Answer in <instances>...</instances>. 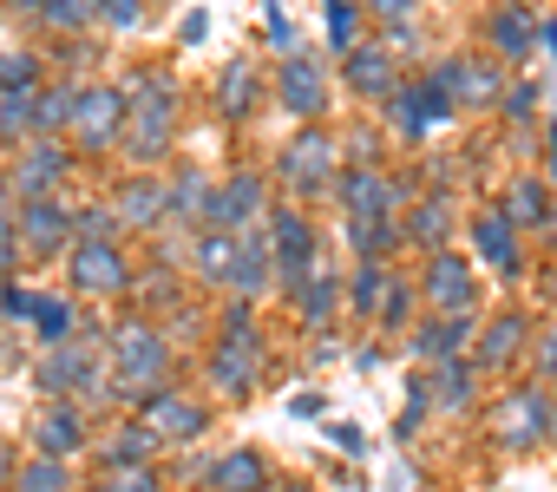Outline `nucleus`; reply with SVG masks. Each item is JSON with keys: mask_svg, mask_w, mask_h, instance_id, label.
<instances>
[{"mask_svg": "<svg viewBox=\"0 0 557 492\" xmlns=\"http://www.w3.org/2000/svg\"><path fill=\"white\" fill-rule=\"evenodd\" d=\"M537 374L544 381H557V322L544 329V342H537Z\"/></svg>", "mask_w": 557, "mask_h": 492, "instance_id": "51", "label": "nucleus"}, {"mask_svg": "<svg viewBox=\"0 0 557 492\" xmlns=\"http://www.w3.org/2000/svg\"><path fill=\"white\" fill-rule=\"evenodd\" d=\"M34 303L40 296H27V290H0V309H8V316H34Z\"/></svg>", "mask_w": 557, "mask_h": 492, "instance_id": "55", "label": "nucleus"}, {"mask_svg": "<svg viewBox=\"0 0 557 492\" xmlns=\"http://www.w3.org/2000/svg\"><path fill=\"white\" fill-rule=\"evenodd\" d=\"M269 492H302V485H269Z\"/></svg>", "mask_w": 557, "mask_h": 492, "instance_id": "62", "label": "nucleus"}, {"mask_svg": "<svg viewBox=\"0 0 557 492\" xmlns=\"http://www.w3.org/2000/svg\"><path fill=\"white\" fill-rule=\"evenodd\" d=\"M472 243H479V250L505 270V276H518V243H511V217H479V230H472Z\"/></svg>", "mask_w": 557, "mask_h": 492, "instance_id": "31", "label": "nucleus"}, {"mask_svg": "<svg viewBox=\"0 0 557 492\" xmlns=\"http://www.w3.org/2000/svg\"><path fill=\"white\" fill-rule=\"evenodd\" d=\"M99 21L119 27V34H132V27L145 21V0H99Z\"/></svg>", "mask_w": 557, "mask_h": 492, "instance_id": "48", "label": "nucleus"}, {"mask_svg": "<svg viewBox=\"0 0 557 492\" xmlns=\"http://www.w3.org/2000/svg\"><path fill=\"white\" fill-rule=\"evenodd\" d=\"M73 283L86 296H125L132 270H125V257L112 250V243H79V250H73Z\"/></svg>", "mask_w": 557, "mask_h": 492, "instance_id": "11", "label": "nucleus"}, {"mask_svg": "<svg viewBox=\"0 0 557 492\" xmlns=\"http://www.w3.org/2000/svg\"><path fill=\"white\" fill-rule=\"evenodd\" d=\"M27 322L40 329V342H47V348H60V342H73V335H79V329H73V309H66L60 296H40Z\"/></svg>", "mask_w": 557, "mask_h": 492, "instance_id": "38", "label": "nucleus"}, {"mask_svg": "<svg viewBox=\"0 0 557 492\" xmlns=\"http://www.w3.org/2000/svg\"><path fill=\"white\" fill-rule=\"evenodd\" d=\"M433 79H440L446 93H459V99H498V73H492V66H459V60H446Z\"/></svg>", "mask_w": 557, "mask_h": 492, "instance_id": "33", "label": "nucleus"}, {"mask_svg": "<svg viewBox=\"0 0 557 492\" xmlns=\"http://www.w3.org/2000/svg\"><path fill=\"white\" fill-rule=\"evenodd\" d=\"M203 492H269V466L243 446V453H223L203 466Z\"/></svg>", "mask_w": 557, "mask_h": 492, "instance_id": "20", "label": "nucleus"}, {"mask_svg": "<svg viewBox=\"0 0 557 492\" xmlns=\"http://www.w3.org/2000/svg\"><path fill=\"white\" fill-rule=\"evenodd\" d=\"M544 158H550V177H557V125H550V151Z\"/></svg>", "mask_w": 557, "mask_h": 492, "instance_id": "59", "label": "nucleus"}, {"mask_svg": "<svg viewBox=\"0 0 557 492\" xmlns=\"http://www.w3.org/2000/svg\"><path fill=\"white\" fill-rule=\"evenodd\" d=\"M329 440H335L342 453H355V459L368 453V440H361V427H329Z\"/></svg>", "mask_w": 557, "mask_h": 492, "instance_id": "54", "label": "nucleus"}, {"mask_svg": "<svg viewBox=\"0 0 557 492\" xmlns=\"http://www.w3.org/2000/svg\"><path fill=\"white\" fill-rule=\"evenodd\" d=\"M400 236H407V230H400L394 217H348V243L361 250V263H381Z\"/></svg>", "mask_w": 557, "mask_h": 492, "instance_id": "26", "label": "nucleus"}, {"mask_svg": "<svg viewBox=\"0 0 557 492\" xmlns=\"http://www.w3.org/2000/svg\"><path fill=\"white\" fill-rule=\"evenodd\" d=\"M236 257H243V236H230V230H203V236H197V250H190L197 276H203V283H223V290H230Z\"/></svg>", "mask_w": 557, "mask_h": 492, "instance_id": "23", "label": "nucleus"}, {"mask_svg": "<svg viewBox=\"0 0 557 492\" xmlns=\"http://www.w3.org/2000/svg\"><path fill=\"white\" fill-rule=\"evenodd\" d=\"M269 210V190H262V177H230L216 197H210V217H203V230H230V236H243L256 217Z\"/></svg>", "mask_w": 557, "mask_h": 492, "instance_id": "9", "label": "nucleus"}, {"mask_svg": "<svg viewBox=\"0 0 557 492\" xmlns=\"http://www.w3.org/2000/svg\"><path fill=\"white\" fill-rule=\"evenodd\" d=\"M283 177H289L296 190H322V184L335 177V145H329L322 132H302V138L283 151Z\"/></svg>", "mask_w": 557, "mask_h": 492, "instance_id": "15", "label": "nucleus"}, {"mask_svg": "<svg viewBox=\"0 0 557 492\" xmlns=\"http://www.w3.org/2000/svg\"><path fill=\"white\" fill-rule=\"evenodd\" d=\"M492 433H498L505 446H537V440H550V394H544V388H518L511 401H498Z\"/></svg>", "mask_w": 557, "mask_h": 492, "instance_id": "7", "label": "nucleus"}, {"mask_svg": "<svg viewBox=\"0 0 557 492\" xmlns=\"http://www.w3.org/2000/svg\"><path fill=\"white\" fill-rule=\"evenodd\" d=\"M21 257H27V243H21V217H0V276H8Z\"/></svg>", "mask_w": 557, "mask_h": 492, "instance_id": "49", "label": "nucleus"}, {"mask_svg": "<svg viewBox=\"0 0 557 492\" xmlns=\"http://www.w3.org/2000/svg\"><path fill=\"white\" fill-rule=\"evenodd\" d=\"M472 263L466 257H453V250H440L433 263H426V303L440 309V316H466L472 309Z\"/></svg>", "mask_w": 557, "mask_h": 492, "instance_id": "12", "label": "nucleus"}, {"mask_svg": "<svg viewBox=\"0 0 557 492\" xmlns=\"http://www.w3.org/2000/svg\"><path fill=\"white\" fill-rule=\"evenodd\" d=\"M8 492H73V472H66V459L34 453V459L14 466V485H8Z\"/></svg>", "mask_w": 557, "mask_h": 492, "instance_id": "30", "label": "nucleus"}, {"mask_svg": "<svg viewBox=\"0 0 557 492\" xmlns=\"http://www.w3.org/2000/svg\"><path fill=\"white\" fill-rule=\"evenodd\" d=\"M112 210H119L125 230H158V217L171 210V190H164V177H125V190L112 197Z\"/></svg>", "mask_w": 557, "mask_h": 492, "instance_id": "17", "label": "nucleus"}, {"mask_svg": "<svg viewBox=\"0 0 557 492\" xmlns=\"http://www.w3.org/2000/svg\"><path fill=\"white\" fill-rule=\"evenodd\" d=\"M550 440H557V401H550Z\"/></svg>", "mask_w": 557, "mask_h": 492, "instance_id": "61", "label": "nucleus"}, {"mask_svg": "<svg viewBox=\"0 0 557 492\" xmlns=\"http://www.w3.org/2000/svg\"><path fill=\"white\" fill-rule=\"evenodd\" d=\"M210 197H216V190H210L197 171H177V177H171V217H197V223H203V217H210Z\"/></svg>", "mask_w": 557, "mask_h": 492, "instance_id": "35", "label": "nucleus"}, {"mask_svg": "<svg viewBox=\"0 0 557 492\" xmlns=\"http://www.w3.org/2000/svg\"><path fill=\"white\" fill-rule=\"evenodd\" d=\"M34 99H40V93H0V132H8V138H27V132H40V112H34Z\"/></svg>", "mask_w": 557, "mask_h": 492, "instance_id": "43", "label": "nucleus"}, {"mask_svg": "<svg viewBox=\"0 0 557 492\" xmlns=\"http://www.w3.org/2000/svg\"><path fill=\"white\" fill-rule=\"evenodd\" d=\"M73 106H79V93H73V86H53V93H40V99H34V112H40V138L66 132V125H73Z\"/></svg>", "mask_w": 557, "mask_h": 492, "instance_id": "41", "label": "nucleus"}, {"mask_svg": "<svg viewBox=\"0 0 557 492\" xmlns=\"http://www.w3.org/2000/svg\"><path fill=\"white\" fill-rule=\"evenodd\" d=\"M34 73H40V60H27V53H0V93H40Z\"/></svg>", "mask_w": 557, "mask_h": 492, "instance_id": "46", "label": "nucleus"}, {"mask_svg": "<svg viewBox=\"0 0 557 492\" xmlns=\"http://www.w3.org/2000/svg\"><path fill=\"white\" fill-rule=\"evenodd\" d=\"M40 21L53 34H79V27L99 21V0H40Z\"/></svg>", "mask_w": 557, "mask_h": 492, "instance_id": "39", "label": "nucleus"}, {"mask_svg": "<svg viewBox=\"0 0 557 492\" xmlns=\"http://www.w3.org/2000/svg\"><path fill=\"white\" fill-rule=\"evenodd\" d=\"M426 388H433V401H440V407H472L479 361H459V355H453V361H440V368H433V381H426Z\"/></svg>", "mask_w": 557, "mask_h": 492, "instance_id": "27", "label": "nucleus"}, {"mask_svg": "<svg viewBox=\"0 0 557 492\" xmlns=\"http://www.w3.org/2000/svg\"><path fill=\"white\" fill-rule=\"evenodd\" d=\"M0 485H14V459L8 453H0Z\"/></svg>", "mask_w": 557, "mask_h": 492, "instance_id": "58", "label": "nucleus"}, {"mask_svg": "<svg viewBox=\"0 0 557 492\" xmlns=\"http://www.w3.org/2000/svg\"><path fill=\"white\" fill-rule=\"evenodd\" d=\"M531 106H537L531 86H511V93H505V112H511V119H531Z\"/></svg>", "mask_w": 557, "mask_h": 492, "instance_id": "53", "label": "nucleus"}, {"mask_svg": "<svg viewBox=\"0 0 557 492\" xmlns=\"http://www.w3.org/2000/svg\"><path fill=\"white\" fill-rule=\"evenodd\" d=\"M355 34H361V8H355V0H329V47L342 60L355 53Z\"/></svg>", "mask_w": 557, "mask_h": 492, "instance_id": "44", "label": "nucleus"}, {"mask_svg": "<svg viewBox=\"0 0 557 492\" xmlns=\"http://www.w3.org/2000/svg\"><path fill=\"white\" fill-rule=\"evenodd\" d=\"M368 14H374V21H387V27H407L413 0H368Z\"/></svg>", "mask_w": 557, "mask_h": 492, "instance_id": "50", "label": "nucleus"}, {"mask_svg": "<svg viewBox=\"0 0 557 492\" xmlns=\"http://www.w3.org/2000/svg\"><path fill=\"white\" fill-rule=\"evenodd\" d=\"M348 86H355L361 99H387V93L400 86V79H394V53H387V40L348 53Z\"/></svg>", "mask_w": 557, "mask_h": 492, "instance_id": "21", "label": "nucleus"}, {"mask_svg": "<svg viewBox=\"0 0 557 492\" xmlns=\"http://www.w3.org/2000/svg\"><path fill=\"white\" fill-rule=\"evenodd\" d=\"M125 125H132V106H125L119 86L79 93V106H73V138H79L86 151H112V145L125 138Z\"/></svg>", "mask_w": 557, "mask_h": 492, "instance_id": "5", "label": "nucleus"}, {"mask_svg": "<svg viewBox=\"0 0 557 492\" xmlns=\"http://www.w3.org/2000/svg\"><path fill=\"white\" fill-rule=\"evenodd\" d=\"M210 388H223V394H249V388H256V348L223 342V348L210 355Z\"/></svg>", "mask_w": 557, "mask_h": 492, "instance_id": "24", "label": "nucleus"}, {"mask_svg": "<svg viewBox=\"0 0 557 492\" xmlns=\"http://www.w3.org/2000/svg\"><path fill=\"white\" fill-rule=\"evenodd\" d=\"M269 236H275V283H289V290H302L309 283V263H315V230H309V217L302 210H269Z\"/></svg>", "mask_w": 557, "mask_h": 492, "instance_id": "6", "label": "nucleus"}, {"mask_svg": "<svg viewBox=\"0 0 557 492\" xmlns=\"http://www.w3.org/2000/svg\"><path fill=\"white\" fill-rule=\"evenodd\" d=\"M112 361H119V381L138 388V394H158V381L171 374V335H158L151 322H125L112 335Z\"/></svg>", "mask_w": 557, "mask_h": 492, "instance_id": "2", "label": "nucleus"}, {"mask_svg": "<svg viewBox=\"0 0 557 492\" xmlns=\"http://www.w3.org/2000/svg\"><path fill=\"white\" fill-rule=\"evenodd\" d=\"M335 303H342V283H329V276H309V283L296 290V309H302L309 329H322V322L335 316Z\"/></svg>", "mask_w": 557, "mask_h": 492, "instance_id": "37", "label": "nucleus"}, {"mask_svg": "<svg viewBox=\"0 0 557 492\" xmlns=\"http://www.w3.org/2000/svg\"><path fill=\"white\" fill-rule=\"evenodd\" d=\"M269 276H275L269 243L243 230V257H236V270H230V296H262V290H269Z\"/></svg>", "mask_w": 557, "mask_h": 492, "instance_id": "25", "label": "nucleus"}, {"mask_svg": "<svg viewBox=\"0 0 557 492\" xmlns=\"http://www.w3.org/2000/svg\"><path fill=\"white\" fill-rule=\"evenodd\" d=\"M66 164H73V151H66L60 138H40V145H27V158L14 164V190L34 204V197H47V190L66 177Z\"/></svg>", "mask_w": 557, "mask_h": 492, "instance_id": "13", "label": "nucleus"}, {"mask_svg": "<svg viewBox=\"0 0 557 492\" xmlns=\"http://www.w3.org/2000/svg\"><path fill=\"white\" fill-rule=\"evenodd\" d=\"M446 119H453V93H446L433 73L387 93V125H394V138H407V145H420V138H426L433 125H446Z\"/></svg>", "mask_w": 557, "mask_h": 492, "instance_id": "3", "label": "nucleus"}, {"mask_svg": "<svg viewBox=\"0 0 557 492\" xmlns=\"http://www.w3.org/2000/svg\"><path fill=\"white\" fill-rule=\"evenodd\" d=\"M524 329H531L524 316H498V322L485 329V342H479V368H505V361L524 348Z\"/></svg>", "mask_w": 557, "mask_h": 492, "instance_id": "32", "label": "nucleus"}, {"mask_svg": "<svg viewBox=\"0 0 557 492\" xmlns=\"http://www.w3.org/2000/svg\"><path fill=\"white\" fill-rule=\"evenodd\" d=\"M275 93H283V106H289V112H302V119H315V112L329 106V86H322V66H315L309 53H296V60H283V73H275Z\"/></svg>", "mask_w": 557, "mask_h": 492, "instance_id": "16", "label": "nucleus"}, {"mask_svg": "<svg viewBox=\"0 0 557 492\" xmlns=\"http://www.w3.org/2000/svg\"><path fill=\"white\" fill-rule=\"evenodd\" d=\"M335 197L348 204V217H394L400 210V197H407V184L400 177H381V171H348L342 184H335Z\"/></svg>", "mask_w": 557, "mask_h": 492, "instance_id": "10", "label": "nucleus"}, {"mask_svg": "<svg viewBox=\"0 0 557 492\" xmlns=\"http://www.w3.org/2000/svg\"><path fill=\"white\" fill-rule=\"evenodd\" d=\"M531 40H537V27H531V14H524V8H498V14H492V53L524 60V53H531Z\"/></svg>", "mask_w": 557, "mask_h": 492, "instance_id": "29", "label": "nucleus"}, {"mask_svg": "<svg viewBox=\"0 0 557 492\" xmlns=\"http://www.w3.org/2000/svg\"><path fill=\"white\" fill-rule=\"evenodd\" d=\"M112 230H125L112 204H86V210H73V243H112Z\"/></svg>", "mask_w": 557, "mask_h": 492, "instance_id": "42", "label": "nucleus"}, {"mask_svg": "<svg viewBox=\"0 0 557 492\" xmlns=\"http://www.w3.org/2000/svg\"><path fill=\"white\" fill-rule=\"evenodd\" d=\"M407 236L420 243V250L440 257V250H446V236H453V204H446V197H426V204L407 217Z\"/></svg>", "mask_w": 557, "mask_h": 492, "instance_id": "28", "label": "nucleus"}, {"mask_svg": "<svg viewBox=\"0 0 557 492\" xmlns=\"http://www.w3.org/2000/svg\"><path fill=\"white\" fill-rule=\"evenodd\" d=\"M256 99H262V86H256V73H249V66H230V73L216 79V106H223V119H249V112H256Z\"/></svg>", "mask_w": 557, "mask_h": 492, "instance_id": "34", "label": "nucleus"}, {"mask_svg": "<svg viewBox=\"0 0 557 492\" xmlns=\"http://www.w3.org/2000/svg\"><path fill=\"white\" fill-rule=\"evenodd\" d=\"M472 335H479V329H472V309H466V316H433V322H420L407 342H413L420 361H453Z\"/></svg>", "mask_w": 557, "mask_h": 492, "instance_id": "18", "label": "nucleus"}, {"mask_svg": "<svg viewBox=\"0 0 557 492\" xmlns=\"http://www.w3.org/2000/svg\"><path fill=\"white\" fill-rule=\"evenodd\" d=\"M537 40H544V47L557 53V21H544V27H537Z\"/></svg>", "mask_w": 557, "mask_h": 492, "instance_id": "57", "label": "nucleus"}, {"mask_svg": "<svg viewBox=\"0 0 557 492\" xmlns=\"http://www.w3.org/2000/svg\"><path fill=\"white\" fill-rule=\"evenodd\" d=\"M171 119H177V86L171 79H138V106L125 125V151L138 164H158L171 151Z\"/></svg>", "mask_w": 557, "mask_h": 492, "instance_id": "1", "label": "nucleus"}, {"mask_svg": "<svg viewBox=\"0 0 557 492\" xmlns=\"http://www.w3.org/2000/svg\"><path fill=\"white\" fill-rule=\"evenodd\" d=\"M86 446V414L73 407V401H53L40 420H34V453H47V459H73Z\"/></svg>", "mask_w": 557, "mask_h": 492, "instance_id": "14", "label": "nucleus"}, {"mask_svg": "<svg viewBox=\"0 0 557 492\" xmlns=\"http://www.w3.org/2000/svg\"><path fill=\"white\" fill-rule=\"evenodd\" d=\"M99 492H158V472L151 466H106Z\"/></svg>", "mask_w": 557, "mask_h": 492, "instance_id": "45", "label": "nucleus"}, {"mask_svg": "<svg viewBox=\"0 0 557 492\" xmlns=\"http://www.w3.org/2000/svg\"><path fill=\"white\" fill-rule=\"evenodd\" d=\"M145 420L164 433V440H197L203 427H210V414L197 407V401H184V394H171V388H158L151 401H145Z\"/></svg>", "mask_w": 557, "mask_h": 492, "instance_id": "19", "label": "nucleus"}, {"mask_svg": "<svg viewBox=\"0 0 557 492\" xmlns=\"http://www.w3.org/2000/svg\"><path fill=\"white\" fill-rule=\"evenodd\" d=\"M164 446V433L138 414V420H125V427H112L106 433V466H151V453Z\"/></svg>", "mask_w": 557, "mask_h": 492, "instance_id": "22", "label": "nucleus"}, {"mask_svg": "<svg viewBox=\"0 0 557 492\" xmlns=\"http://www.w3.org/2000/svg\"><path fill=\"white\" fill-rule=\"evenodd\" d=\"M348 303H355V316H381V303H387V270H381V263H361L355 283H348Z\"/></svg>", "mask_w": 557, "mask_h": 492, "instance_id": "40", "label": "nucleus"}, {"mask_svg": "<svg viewBox=\"0 0 557 492\" xmlns=\"http://www.w3.org/2000/svg\"><path fill=\"white\" fill-rule=\"evenodd\" d=\"M21 243H27V257H40V263H53L66 243H73V210H60L53 197H34V204H21Z\"/></svg>", "mask_w": 557, "mask_h": 492, "instance_id": "8", "label": "nucleus"}, {"mask_svg": "<svg viewBox=\"0 0 557 492\" xmlns=\"http://www.w3.org/2000/svg\"><path fill=\"white\" fill-rule=\"evenodd\" d=\"M203 34H210V14H203V8H197V14H190V21H184V40H190V47H197V40H203Z\"/></svg>", "mask_w": 557, "mask_h": 492, "instance_id": "56", "label": "nucleus"}, {"mask_svg": "<svg viewBox=\"0 0 557 492\" xmlns=\"http://www.w3.org/2000/svg\"><path fill=\"white\" fill-rule=\"evenodd\" d=\"M99 342H86V335H73V342H60V348H47L40 355V368H34V388L40 394H92L99 388V355H92Z\"/></svg>", "mask_w": 557, "mask_h": 492, "instance_id": "4", "label": "nucleus"}, {"mask_svg": "<svg viewBox=\"0 0 557 492\" xmlns=\"http://www.w3.org/2000/svg\"><path fill=\"white\" fill-rule=\"evenodd\" d=\"M407 316H413V290L407 283H387V303H381V329H407Z\"/></svg>", "mask_w": 557, "mask_h": 492, "instance_id": "47", "label": "nucleus"}, {"mask_svg": "<svg viewBox=\"0 0 557 492\" xmlns=\"http://www.w3.org/2000/svg\"><path fill=\"white\" fill-rule=\"evenodd\" d=\"M498 217H511V230H518V223H544V217H550V204H544V190L524 177V184H511V190L498 197Z\"/></svg>", "mask_w": 557, "mask_h": 492, "instance_id": "36", "label": "nucleus"}, {"mask_svg": "<svg viewBox=\"0 0 557 492\" xmlns=\"http://www.w3.org/2000/svg\"><path fill=\"white\" fill-rule=\"evenodd\" d=\"M544 230H550V236H557V210H550V217H544Z\"/></svg>", "mask_w": 557, "mask_h": 492, "instance_id": "60", "label": "nucleus"}, {"mask_svg": "<svg viewBox=\"0 0 557 492\" xmlns=\"http://www.w3.org/2000/svg\"><path fill=\"white\" fill-rule=\"evenodd\" d=\"M262 21H269V40H275V47H296V34H289L283 8H262Z\"/></svg>", "mask_w": 557, "mask_h": 492, "instance_id": "52", "label": "nucleus"}]
</instances>
